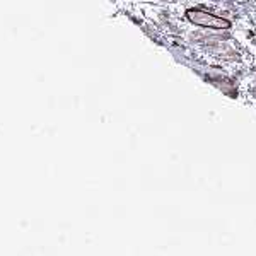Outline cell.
Here are the masks:
<instances>
[{
    "label": "cell",
    "instance_id": "obj_1",
    "mask_svg": "<svg viewBox=\"0 0 256 256\" xmlns=\"http://www.w3.org/2000/svg\"><path fill=\"white\" fill-rule=\"evenodd\" d=\"M186 18L192 20L196 26H204V28H214V30H227L230 26L229 20H226L224 18H217L214 14H208V12L198 10V9H192L186 12Z\"/></svg>",
    "mask_w": 256,
    "mask_h": 256
}]
</instances>
